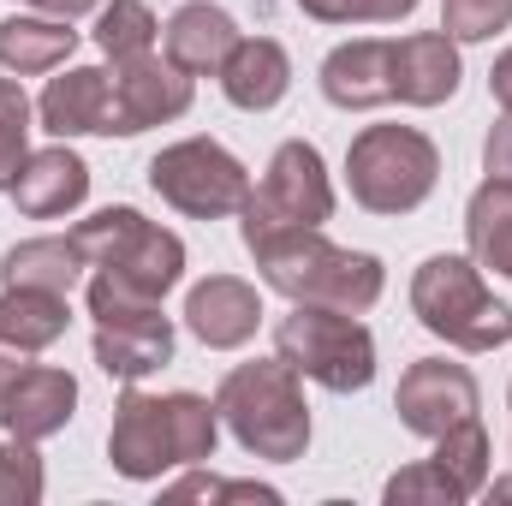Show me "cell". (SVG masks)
<instances>
[{"mask_svg":"<svg viewBox=\"0 0 512 506\" xmlns=\"http://www.w3.org/2000/svg\"><path fill=\"white\" fill-rule=\"evenodd\" d=\"M221 447V411L203 393H143L131 381L108 423V465L126 483H161L167 471L209 465Z\"/></svg>","mask_w":512,"mask_h":506,"instance_id":"1","label":"cell"},{"mask_svg":"<svg viewBox=\"0 0 512 506\" xmlns=\"http://www.w3.org/2000/svg\"><path fill=\"white\" fill-rule=\"evenodd\" d=\"M256 274L268 292L292 298V304H328V310H376L387 292V268L376 251H346L334 239H322V227L304 233H280L268 245H256Z\"/></svg>","mask_w":512,"mask_h":506,"instance_id":"2","label":"cell"},{"mask_svg":"<svg viewBox=\"0 0 512 506\" xmlns=\"http://www.w3.org/2000/svg\"><path fill=\"white\" fill-rule=\"evenodd\" d=\"M215 411L233 429V441L268 459V465H292L310 447V405H304V376L286 358H251L233 364L215 387Z\"/></svg>","mask_w":512,"mask_h":506,"instance_id":"3","label":"cell"},{"mask_svg":"<svg viewBox=\"0 0 512 506\" xmlns=\"http://www.w3.org/2000/svg\"><path fill=\"white\" fill-rule=\"evenodd\" d=\"M411 316L459 352H495L512 340V304L489 292L477 256H423L411 274Z\"/></svg>","mask_w":512,"mask_h":506,"instance_id":"4","label":"cell"},{"mask_svg":"<svg viewBox=\"0 0 512 506\" xmlns=\"http://www.w3.org/2000/svg\"><path fill=\"white\" fill-rule=\"evenodd\" d=\"M441 179V149L417 126H364L346 149L352 203L370 215H411Z\"/></svg>","mask_w":512,"mask_h":506,"instance_id":"5","label":"cell"},{"mask_svg":"<svg viewBox=\"0 0 512 506\" xmlns=\"http://www.w3.org/2000/svg\"><path fill=\"white\" fill-rule=\"evenodd\" d=\"M274 358L328 393H364L376 381V334L352 310L328 304H292L274 322Z\"/></svg>","mask_w":512,"mask_h":506,"instance_id":"6","label":"cell"},{"mask_svg":"<svg viewBox=\"0 0 512 506\" xmlns=\"http://www.w3.org/2000/svg\"><path fill=\"white\" fill-rule=\"evenodd\" d=\"M328 215H334V179H328L322 149L304 143V137H286L268 155L262 185H251V197L239 209V233H245V251H256V245H268L280 233L322 227Z\"/></svg>","mask_w":512,"mask_h":506,"instance_id":"7","label":"cell"},{"mask_svg":"<svg viewBox=\"0 0 512 506\" xmlns=\"http://www.w3.org/2000/svg\"><path fill=\"white\" fill-rule=\"evenodd\" d=\"M72 245L84 256V268L120 274V280H131L149 298H167L185 280V239L167 233V227H155L149 215H137L126 203L96 209L90 221H78L72 227Z\"/></svg>","mask_w":512,"mask_h":506,"instance_id":"8","label":"cell"},{"mask_svg":"<svg viewBox=\"0 0 512 506\" xmlns=\"http://www.w3.org/2000/svg\"><path fill=\"white\" fill-rule=\"evenodd\" d=\"M149 191L167 209L191 215V221H227V215L245 209L251 173H245V161L227 143H215V137H179V143H167L149 161Z\"/></svg>","mask_w":512,"mask_h":506,"instance_id":"9","label":"cell"},{"mask_svg":"<svg viewBox=\"0 0 512 506\" xmlns=\"http://www.w3.org/2000/svg\"><path fill=\"white\" fill-rule=\"evenodd\" d=\"M191 102H197V78L179 72L167 54L114 60V120H108V137H137L149 126L185 120Z\"/></svg>","mask_w":512,"mask_h":506,"instance_id":"10","label":"cell"},{"mask_svg":"<svg viewBox=\"0 0 512 506\" xmlns=\"http://www.w3.org/2000/svg\"><path fill=\"white\" fill-rule=\"evenodd\" d=\"M477 405H483L477 376H471L465 364H447V358H417V364L399 376V393H393L399 423H405L411 435H423V441H435V435H447L453 423L477 417Z\"/></svg>","mask_w":512,"mask_h":506,"instance_id":"11","label":"cell"},{"mask_svg":"<svg viewBox=\"0 0 512 506\" xmlns=\"http://www.w3.org/2000/svg\"><path fill=\"white\" fill-rule=\"evenodd\" d=\"M6 197L18 203L24 221H60L72 209H84V197H90V161L66 137H54L48 149L24 155V167H18V179H12Z\"/></svg>","mask_w":512,"mask_h":506,"instance_id":"12","label":"cell"},{"mask_svg":"<svg viewBox=\"0 0 512 506\" xmlns=\"http://www.w3.org/2000/svg\"><path fill=\"white\" fill-rule=\"evenodd\" d=\"M78 417V376L60 364H24L0 393V429L18 441H48Z\"/></svg>","mask_w":512,"mask_h":506,"instance_id":"13","label":"cell"},{"mask_svg":"<svg viewBox=\"0 0 512 506\" xmlns=\"http://www.w3.org/2000/svg\"><path fill=\"white\" fill-rule=\"evenodd\" d=\"M185 328L209 346V352H239L251 346L262 328V298L251 280L239 274H209L185 292Z\"/></svg>","mask_w":512,"mask_h":506,"instance_id":"14","label":"cell"},{"mask_svg":"<svg viewBox=\"0 0 512 506\" xmlns=\"http://www.w3.org/2000/svg\"><path fill=\"white\" fill-rule=\"evenodd\" d=\"M459 78H465V60H459V42L447 30L393 36V102L441 108V102L459 96Z\"/></svg>","mask_w":512,"mask_h":506,"instance_id":"15","label":"cell"},{"mask_svg":"<svg viewBox=\"0 0 512 506\" xmlns=\"http://www.w3.org/2000/svg\"><path fill=\"white\" fill-rule=\"evenodd\" d=\"M36 120L48 137H90L114 120V72L108 66H60V78H48V90L36 96Z\"/></svg>","mask_w":512,"mask_h":506,"instance_id":"16","label":"cell"},{"mask_svg":"<svg viewBox=\"0 0 512 506\" xmlns=\"http://www.w3.org/2000/svg\"><path fill=\"white\" fill-rule=\"evenodd\" d=\"M322 96L340 114H370L393 102V36H358L340 42L322 60Z\"/></svg>","mask_w":512,"mask_h":506,"instance_id":"17","label":"cell"},{"mask_svg":"<svg viewBox=\"0 0 512 506\" xmlns=\"http://www.w3.org/2000/svg\"><path fill=\"white\" fill-rule=\"evenodd\" d=\"M239 18L227 12V6H215V0H185L167 24H161V54L179 66V72H191V78H215L221 66H227V54L239 48Z\"/></svg>","mask_w":512,"mask_h":506,"instance_id":"18","label":"cell"},{"mask_svg":"<svg viewBox=\"0 0 512 506\" xmlns=\"http://www.w3.org/2000/svg\"><path fill=\"white\" fill-rule=\"evenodd\" d=\"M173 364V322L155 310L126 316V322H96V370L108 381H143Z\"/></svg>","mask_w":512,"mask_h":506,"instance_id":"19","label":"cell"},{"mask_svg":"<svg viewBox=\"0 0 512 506\" xmlns=\"http://www.w3.org/2000/svg\"><path fill=\"white\" fill-rule=\"evenodd\" d=\"M215 78H221V96L239 114H268L292 90V54L274 36H239V48L227 54V66Z\"/></svg>","mask_w":512,"mask_h":506,"instance_id":"20","label":"cell"},{"mask_svg":"<svg viewBox=\"0 0 512 506\" xmlns=\"http://www.w3.org/2000/svg\"><path fill=\"white\" fill-rule=\"evenodd\" d=\"M72 54H78L72 18H48V12H12V18H0V72L42 78V72H60Z\"/></svg>","mask_w":512,"mask_h":506,"instance_id":"21","label":"cell"},{"mask_svg":"<svg viewBox=\"0 0 512 506\" xmlns=\"http://www.w3.org/2000/svg\"><path fill=\"white\" fill-rule=\"evenodd\" d=\"M72 328V304L60 292H36V286H0V340L24 346L30 358L60 346Z\"/></svg>","mask_w":512,"mask_h":506,"instance_id":"22","label":"cell"},{"mask_svg":"<svg viewBox=\"0 0 512 506\" xmlns=\"http://www.w3.org/2000/svg\"><path fill=\"white\" fill-rule=\"evenodd\" d=\"M84 280V256L72 245V233H48V239H24L0 256V286H36V292H60L72 298V286Z\"/></svg>","mask_w":512,"mask_h":506,"instance_id":"23","label":"cell"},{"mask_svg":"<svg viewBox=\"0 0 512 506\" xmlns=\"http://www.w3.org/2000/svg\"><path fill=\"white\" fill-rule=\"evenodd\" d=\"M465 239L477 268H495L512 280V179H483L465 203Z\"/></svg>","mask_w":512,"mask_h":506,"instance_id":"24","label":"cell"},{"mask_svg":"<svg viewBox=\"0 0 512 506\" xmlns=\"http://www.w3.org/2000/svg\"><path fill=\"white\" fill-rule=\"evenodd\" d=\"M435 465H441V477L465 495V501H477L483 489H489V429H483V417H465V423H453L447 435H435V453H429Z\"/></svg>","mask_w":512,"mask_h":506,"instance_id":"25","label":"cell"},{"mask_svg":"<svg viewBox=\"0 0 512 506\" xmlns=\"http://www.w3.org/2000/svg\"><path fill=\"white\" fill-rule=\"evenodd\" d=\"M90 36H96V48H102L108 60H137V54H155L161 24H155V12H149L143 0H102Z\"/></svg>","mask_w":512,"mask_h":506,"instance_id":"26","label":"cell"},{"mask_svg":"<svg viewBox=\"0 0 512 506\" xmlns=\"http://www.w3.org/2000/svg\"><path fill=\"white\" fill-rule=\"evenodd\" d=\"M30 120H36V102L6 72L0 78V191H12V179H18V167L30 155Z\"/></svg>","mask_w":512,"mask_h":506,"instance_id":"27","label":"cell"},{"mask_svg":"<svg viewBox=\"0 0 512 506\" xmlns=\"http://www.w3.org/2000/svg\"><path fill=\"white\" fill-rule=\"evenodd\" d=\"M42 489H48V477H42L36 441L6 435V441H0V506H36Z\"/></svg>","mask_w":512,"mask_h":506,"instance_id":"28","label":"cell"},{"mask_svg":"<svg viewBox=\"0 0 512 506\" xmlns=\"http://www.w3.org/2000/svg\"><path fill=\"white\" fill-rule=\"evenodd\" d=\"M387 506H459L465 495L441 477V465L435 459H423V465H405V471H393L382 489Z\"/></svg>","mask_w":512,"mask_h":506,"instance_id":"29","label":"cell"},{"mask_svg":"<svg viewBox=\"0 0 512 506\" xmlns=\"http://www.w3.org/2000/svg\"><path fill=\"white\" fill-rule=\"evenodd\" d=\"M512 24V0H441V30L453 42H489Z\"/></svg>","mask_w":512,"mask_h":506,"instance_id":"30","label":"cell"},{"mask_svg":"<svg viewBox=\"0 0 512 506\" xmlns=\"http://www.w3.org/2000/svg\"><path fill=\"white\" fill-rule=\"evenodd\" d=\"M417 6L423 0H298V12L316 24H399Z\"/></svg>","mask_w":512,"mask_h":506,"instance_id":"31","label":"cell"},{"mask_svg":"<svg viewBox=\"0 0 512 506\" xmlns=\"http://www.w3.org/2000/svg\"><path fill=\"white\" fill-rule=\"evenodd\" d=\"M84 304H90V316L96 322H126V316H143V310H155L161 298H149V292H137L131 280L120 274H90V286H84Z\"/></svg>","mask_w":512,"mask_h":506,"instance_id":"32","label":"cell"},{"mask_svg":"<svg viewBox=\"0 0 512 506\" xmlns=\"http://www.w3.org/2000/svg\"><path fill=\"white\" fill-rule=\"evenodd\" d=\"M167 495H179V501H262V506H280V489H268V483H221V477H209V471H197V465H191V477H179Z\"/></svg>","mask_w":512,"mask_h":506,"instance_id":"33","label":"cell"},{"mask_svg":"<svg viewBox=\"0 0 512 506\" xmlns=\"http://www.w3.org/2000/svg\"><path fill=\"white\" fill-rule=\"evenodd\" d=\"M483 173L489 179H512V114H501L489 137H483Z\"/></svg>","mask_w":512,"mask_h":506,"instance_id":"34","label":"cell"},{"mask_svg":"<svg viewBox=\"0 0 512 506\" xmlns=\"http://www.w3.org/2000/svg\"><path fill=\"white\" fill-rule=\"evenodd\" d=\"M489 96L512 114V48H501V54H495V66H489Z\"/></svg>","mask_w":512,"mask_h":506,"instance_id":"35","label":"cell"},{"mask_svg":"<svg viewBox=\"0 0 512 506\" xmlns=\"http://www.w3.org/2000/svg\"><path fill=\"white\" fill-rule=\"evenodd\" d=\"M18 6H30V12H48V18H84V12H96L102 0H18Z\"/></svg>","mask_w":512,"mask_h":506,"instance_id":"36","label":"cell"},{"mask_svg":"<svg viewBox=\"0 0 512 506\" xmlns=\"http://www.w3.org/2000/svg\"><path fill=\"white\" fill-rule=\"evenodd\" d=\"M24 364H30V352H24V346H12V340H0V393L18 381V370H24Z\"/></svg>","mask_w":512,"mask_h":506,"instance_id":"37","label":"cell"},{"mask_svg":"<svg viewBox=\"0 0 512 506\" xmlns=\"http://www.w3.org/2000/svg\"><path fill=\"white\" fill-rule=\"evenodd\" d=\"M489 495L495 501H512V477H489Z\"/></svg>","mask_w":512,"mask_h":506,"instance_id":"38","label":"cell"},{"mask_svg":"<svg viewBox=\"0 0 512 506\" xmlns=\"http://www.w3.org/2000/svg\"><path fill=\"white\" fill-rule=\"evenodd\" d=\"M507 405H512V387H507Z\"/></svg>","mask_w":512,"mask_h":506,"instance_id":"39","label":"cell"}]
</instances>
